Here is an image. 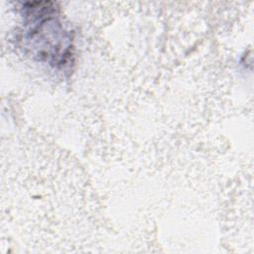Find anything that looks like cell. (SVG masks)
<instances>
[{"label":"cell","instance_id":"obj_1","mask_svg":"<svg viewBox=\"0 0 254 254\" xmlns=\"http://www.w3.org/2000/svg\"><path fill=\"white\" fill-rule=\"evenodd\" d=\"M21 23L16 39L32 60L57 70H65L74 62V34L57 3H22Z\"/></svg>","mask_w":254,"mask_h":254}]
</instances>
